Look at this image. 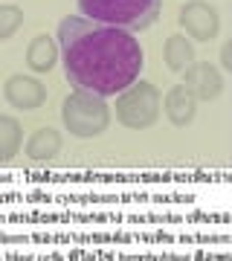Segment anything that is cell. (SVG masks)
Here are the masks:
<instances>
[{"label": "cell", "instance_id": "cell-12", "mask_svg": "<svg viewBox=\"0 0 232 261\" xmlns=\"http://www.w3.org/2000/svg\"><path fill=\"white\" fill-rule=\"evenodd\" d=\"M20 145H23V128H20V122L0 113V163L15 157L20 151Z\"/></svg>", "mask_w": 232, "mask_h": 261}, {"label": "cell", "instance_id": "cell-10", "mask_svg": "<svg viewBox=\"0 0 232 261\" xmlns=\"http://www.w3.org/2000/svg\"><path fill=\"white\" fill-rule=\"evenodd\" d=\"M61 151V134L56 128H38L32 137L27 140V154L29 160H38V163H49Z\"/></svg>", "mask_w": 232, "mask_h": 261}, {"label": "cell", "instance_id": "cell-8", "mask_svg": "<svg viewBox=\"0 0 232 261\" xmlns=\"http://www.w3.org/2000/svg\"><path fill=\"white\" fill-rule=\"evenodd\" d=\"M195 111H197V99L186 90V84H174L166 93V116L174 125H180V128L189 125L195 119Z\"/></svg>", "mask_w": 232, "mask_h": 261}, {"label": "cell", "instance_id": "cell-1", "mask_svg": "<svg viewBox=\"0 0 232 261\" xmlns=\"http://www.w3.org/2000/svg\"><path fill=\"white\" fill-rule=\"evenodd\" d=\"M64 75L75 90L93 96L125 93L139 82L145 53L134 32L93 23L82 15H67L58 23Z\"/></svg>", "mask_w": 232, "mask_h": 261}, {"label": "cell", "instance_id": "cell-6", "mask_svg": "<svg viewBox=\"0 0 232 261\" xmlns=\"http://www.w3.org/2000/svg\"><path fill=\"white\" fill-rule=\"evenodd\" d=\"M3 96L18 111H35V108H41L46 102V87L38 79H32V75L18 73L3 84Z\"/></svg>", "mask_w": 232, "mask_h": 261}, {"label": "cell", "instance_id": "cell-11", "mask_svg": "<svg viewBox=\"0 0 232 261\" xmlns=\"http://www.w3.org/2000/svg\"><path fill=\"white\" fill-rule=\"evenodd\" d=\"M163 58H166V67L174 70V73H186L189 67L195 64V47L186 35H168L166 49H163Z\"/></svg>", "mask_w": 232, "mask_h": 261}, {"label": "cell", "instance_id": "cell-4", "mask_svg": "<svg viewBox=\"0 0 232 261\" xmlns=\"http://www.w3.org/2000/svg\"><path fill=\"white\" fill-rule=\"evenodd\" d=\"M160 116V90L151 82L131 84L125 93L116 96V119L125 128L142 130L154 125Z\"/></svg>", "mask_w": 232, "mask_h": 261}, {"label": "cell", "instance_id": "cell-5", "mask_svg": "<svg viewBox=\"0 0 232 261\" xmlns=\"http://www.w3.org/2000/svg\"><path fill=\"white\" fill-rule=\"evenodd\" d=\"M180 27L195 41H212L221 29V20H218L215 6H209L206 0H189L180 9Z\"/></svg>", "mask_w": 232, "mask_h": 261}, {"label": "cell", "instance_id": "cell-3", "mask_svg": "<svg viewBox=\"0 0 232 261\" xmlns=\"http://www.w3.org/2000/svg\"><path fill=\"white\" fill-rule=\"evenodd\" d=\"M61 119H64L67 130L75 134V137H96V134H102L108 128L111 108H108V102L102 96L75 90L61 105Z\"/></svg>", "mask_w": 232, "mask_h": 261}, {"label": "cell", "instance_id": "cell-14", "mask_svg": "<svg viewBox=\"0 0 232 261\" xmlns=\"http://www.w3.org/2000/svg\"><path fill=\"white\" fill-rule=\"evenodd\" d=\"M223 67H232V44H223Z\"/></svg>", "mask_w": 232, "mask_h": 261}, {"label": "cell", "instance_id": "cell-9", "mask_svg": "<svg viewBox=\"0 0 232 261\" xmlns=\"http://www.w3.org/2000/svg\"><path fill=\"white\" fill-rule=\"evenodd\" d=\"M58 49L61 47H56V41L49 35H35L27 49V67L35 73H49L58 61Z\"/></svg>", "mask_w": 232, "mask_h": 261}, {"label": "cell", "instance_id": "cell-2", "mask_svg": "<svg viewBox=\"0 0 232 261\" xmlns=\"http://www.w3.org/2000/svg\"><path fill=\"white\" fill-rule=\"evenodd\" d=\"M82 18L125 32L148 29L160 15V0H75Z\"/></svg>", "mask_w": 232, "mask_h": 261}, {"label": "cell", "instance_id": "cell-7", "mask_svg": "<svg viewBox=\"0 0 232 261\" xmlns=\"http://www.w3.org/2000/svg\"><path fill=\"white\" fill-rule=\"evenodd\" d=\"M186 90L195 96V99H218V93L223 90V79L209 61H195V64L186 70Z\"/></svg>", "mask_w": 232, "mask_h": 261}, {"label": "cell", "instance_id": "cell-13", "mask_svg": "<svg viewBox=\"0 0 232 261\" xmlns=\"http://www.w3.org/2000/svg\"><path fill=\"white\" fill-rule=\"evenodd\" d=\"M20 23H23V12L18 6H12V3H3L0 6V41L15 35L20 29Z\"/></svg>", "mask_w": 232, "mask_h": 261}]
</instances>
